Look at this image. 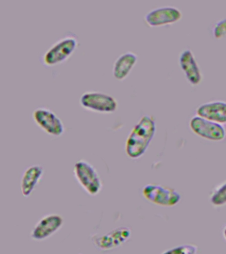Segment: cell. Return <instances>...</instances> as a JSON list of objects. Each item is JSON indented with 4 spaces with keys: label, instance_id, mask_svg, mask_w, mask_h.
<instances>
[{
    "label": "cell",
    "instance_id": "cell-9",
    "mask_svg": "<svg viewBox=\"0 0 226 254\" xmlns=\"http://www.w3.org/2000/svg\"><path fill=\"white\" fill-rule=\"evenodd\" d=\"M64 224L63 218L59 214H50L45 216L36 224L31 232V238L41 241L56 233Z\"/></svg>",
    "mask_w": 226,
    "mask_h": 254
},
{
    "label": "cell",
    "instance_id": "cell-1",
    "mask_svg": "<svg viewBox=\"0 0 226 254\" xmlns=\"http://www.w3.org/2000/svg\"><path fill=\"white\" fill-rule=\"evenodd\" d=\"M156 123L153 117L144 115L129 134L126 142V153L129 158L138 159L146 152L153 138Z\"/></svg>",
    "mask_w": 226,
    "mask_h": 254
},
{
    "label": "cell",
    "instance_id": "cell-8",
    "mask_svg": "<svg viewBox=\"0 0 226 254\" xmlns=\"http://www.w3.org/2000/svg\"><path fill=\"white\" fill-rule=\"evenodd\" d=\"M182 17V12L178 8L173 6H163L149 11L145 16V21L150 27H159L176 23Z\"/></svg>",
    "mask_w": 226,
    "mask_h": 254
},
{
    "label": "cell",
    "instance_id": "cell-4",
    "mask_svg": "<svg viewBox=\"0 0 226 254\" xmlns=\"http://www.w3.org/2000/svg\"><path fill=\"white\" fill-rule=\"evenodd\" d=\"M142 194L149 201L161 206H174L180 201L181 196L174 189L158 184H148Z\"/></svg>",
    "mask_w": 226,
    "mask_h": 254
},
{
    "label": "cell",
    "instance_id": "cell-17",
    "mask_svg": "<svg viewBox=\"0 0 226 254\" xmlns=\"http://www.w3.org/2000/svg\"><path fill=\"white\" fill-rule=\"evenodd\" d=\"M212 33L216 39H221L226 36V17L220 20L215 24Z\"/></svg>",
    "mask_w": 226,
    "mask_h": 254
},
{
    "label": "cell",
    "instance_id": "cell-16",
    "mask_svg": "<svg viewBox=\"0 0 226 254\" xmlns=\"http://www.w3.org/2000/svg\"><path fill=\"white\" fill-rule=\"evenodd\" d=\"M198 247L194 244H183L166 250L161 254H196Z\"/></svg>",
    "mask_w": 226,
    "mask_h": 254
},
{
    "label": "cell",
    "instance_id": "cell-6",
    "mask_svg": "<svg viewBox=\"0 0 226 254\" xmlns=\"http://www.w3.org/2000/svg\"><path fill=\"white\" fill-rule=\"evenodd\" d=\"M190 127L198 136L209 140L222 141L226 136L225 128L221 124L198 115L190 119Z\"/></svg>",
    "mask_w": 226,
    "mask_h": 254
},
{
    "label": "cell",
    "instance_id": "cell-10",
    "mask_svg": "<svg viewBox=\"0 0 226 254\" xmlns=\"http://www.w3.org/2000/svg\"><path fill=\"white\" fill-rule=\"evenodd\" d=\"M132 232L129 228H116L110 233L93 238V243L98 249L110 250L126 243L131 237Z\"/></svg>",
    "mask_w": 226,
    "mask_h": 254
},
{
    "label": "cell",
    "instance_id": "cell-5",
    "mask_svg": "<svg viewBox=\"0 0 226 254\" xmlns=\"http://www.w3.org/2000/svg\"><path fill=\"white\" fill-rule=\"evenodd\" d=\"M78 46V41L75 37L68 36L59 40L44 54L43 63L47 66H53L62 63L70 57Z\"/></svg>",
    "mask_w": 226,
    "mask_h": 254
},
{
    "label": "cell",
    "instance_id": "cell-15",
    "mask_svg": "<svg viewBox=\"0 0 226 254\" xmlns=\"http://www.w3.org/2000/svg\"><path fill=\"white\" fill-rule=\"evenodd\" d=\"M210 202L214 206H222L226 204V180L218 185L212 190L210 196Z\"/></svg>",
    "mask_w": 226,
    "mask_h": 254
},
{
    "label": "cell",
    "instance_id": "cell-3",
    "mask_svg": "<svg viewBox=\"0 0 226 254\" xmlns=\"http://www.w3.org/2000/svg\"><path fill=\"white\" fill-rule=\"evenodd\" d=\"M80 103L87 110L100 113H112L118 109V103L112 95L99 91H86L81 95Z\"/></svg>",
    "mask_w": 226,
    "mask_h": 254
},
{
    "label": "cell",
    "instance_id": "cell-18",
    "mask_svg": "<svg viewBox=\"0 0 226 254\" xmlns=\"http://www.w3.org/2000/svg\"><path fill=\"white\" fill-rule=\"evenodd\" d=\"M223 236H224V239H225L226 240V226L225 228H224V230H223Z\"/></svg>",
    "mask_w": 226,
    "mask_h": 254
},
{
    "label": "cell",
    "instance_id": "cell-14",
    "mask_svg": "<svg viewBox=\"0 0 226 254\" xmlns=\"http://www.w3.org/2000/svg\"><path fill=\"white\" fill-rule=\"evenodd\" d=\"M138 57L133 52H126L118 58L113 65V75L118 80H124L136 65Z\"/></svg>",
    "mask_w": 226,
    "mask_h": 254
},
{
    "label": "cell",
    "instance_id": "cell-13",
    "mask_svg": "<svg viewBox=\"0 0 226 254\" xmlns=\"http://www.w3.org/2000/svg\"><path fill=\"white\" fill-rule=\"evenodd\" d=\"M44 173V169L40 165H33L26 169L21 180V193L28 197L32 193L35 187L40 182Z\"/></svg>",
    "mask_w": 226,
    "mask_h": 254
},
{
    "label": "cell",
    "instance_id": "cell-7",
    "mask_svg": "<svg viewBox=\"0 0 226 254\" xmlns=\"http://www.w3.org/2000/svg\"><path fill=\"white\" fill-rule=\"evenodd\" d=\"M33 119L39 128L51 136H61L65 132L62 121L50 109L39 107L33 111Z\"/></svg>",
    "mask_w": 226,
    "mask_h": 254
},
{
    "label": "cell",
    "instance_id": "cell-12",
    "mask_svg": "<svg viewBox=\"0 0 226 254\" xmlns=\"http://www.w3.org/2000/svg\"><path fill=\"white\" fill-rule=\"evenodd\" d=\"M198 116L213 122L226 123V102L224 101H213L200 105L196 110Z\"/></svg>",
    "mask_w": 226,
    "mask_h": 254
},
{
    "label": "cell",
    "instance_id": "cell-2",
    "mask_svg": "<svg viewBox=\"0 0 226 254\" xmlns=\"http://www.w3.org/2000/svg\"><path fill=\"white\" fill-rule=\"evenodd\" d=\"M74 174L77 182L87 193L92 196L100 193L102 180L92 164L86 160H78L75 165Z\"/></svg>",
    "mask_w": 226,
    "mask_h": 254
},
{
    "label": "cell",
    "instance_id": "cell-11",
    "mask_svg": "<svg viewBox=\"0 0 226 254\" xmlns=\"http://www.w3.org/2000/svg\"><path fill=\"white\" fill-rule=\"evenodd\" d=\"M180 67L185 73L187 80L192 85L199 84L202 81V75L195 57L190 49H185L179 56Z\"/></svg>",
    "mask_w": 226,
    "mask_h": 254
}]
</instances>
